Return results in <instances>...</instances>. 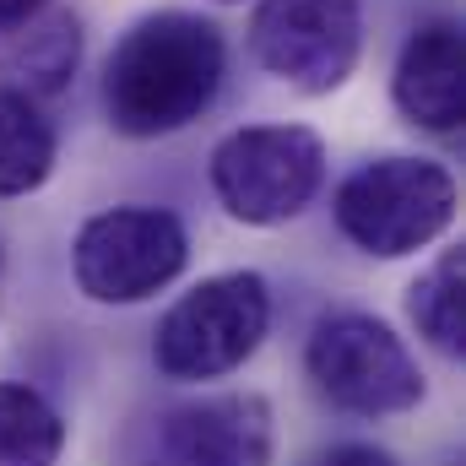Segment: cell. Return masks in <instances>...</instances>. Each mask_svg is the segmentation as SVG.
Returning a JSON list of instances; mask_svg holds the SVG:
<instances>
[{
  "instance_id": "cell-1",
  "label": "cell",
  "mask_w": 466,
  "mask_h": 466,
  "mask_svg": "<svg viewBox=\"0 0 466 466\" xmlns=\"http://www.w3.org/2000/svg\"><path fill=\"white\" fill-rule=\"evenodd\" d=\"M228 71L223 33L190 11L141 16L104 66V109L125 136H168L212 109Z\"/></svg>"
},
{
  "instance_id": "cell-2",
  "label": "cell",
  "mask_w": 466,
  "mask_h": 466,
  "mask_svg": "<svg viewBox=\"0 0 466 466\" xmlns=\"http://www.w3.org/2000/svg\"><path fill=\"white\" fill-rule=\"evenodd\" d=\"M456 223V179L434 157H380L363 163L337 190V228L363 255L396 260Z\"/></svg>"
},
{
  "instance_id": "cell-3",
  "label": "cell",
  "mask_w": 466,
  "mask_h": 466,
  "mask_svg": "<svg viewBox=\"0 0 466 466\" xmlns=\"http://www.w3.org/2000/svg\"><path fill=\"white\" fill-rule=\"evenodd\" d=\"M326 185V141L309 125H244L212 152V190L249 228L299 218Z\"/></svg>"
},
{
  "instance_id": "cell-4",
  "label": "cell",
  "mask_w": 466,
  "mask_h": 466,
  "mask_svg": "<svg viewBox=\"0 0 466 466\" xmlns=\"http://www.w3.org/2000/svg\"><path fill=\"white\" fill-rule=\"evenodd\" d=\"M271 326V293L255 271H223L196 282L157 326V369L168 380H218L260 348Z\"/></svg>"
},
{
  "instance_id": "cell-5",
  "label": "cell",
  "mask_w": 466,
  "mask_h": 466,
  "mask_svg": "<svg viewBox=\"0 0 466 466\" xmlns=\"http://www.w3.org/2000/svg\"><path fill=\"white\" fill-rule=\"evenodd\" d=\"M190 260V233L163 207H115L87 218L71 249L76 288L98 304H141Z\"/></svg>"
},
{
  "instance_id": "cell-6",
  "label": "cell",
  "mask_w": 466,
  "mask_h": 466,
  "mask_svg": "<svg viewBox=\"0 0 466 466\" xmlns=\"http://www.w3.org/2000/svg\"><path fill=\"white\" fill-rule=\"evenodd\" d=\"M304 363H309V380L320 385V396L352 418H390V412L418 407V396H423V374H418L412 352L374 315L320 320L304 348Z\"/></svg>"
},
{
  "instance_id": "cell-7",
  "label": "cell",
  "mask_w": 466,
  "mask_h": 466,
  "mask_svg": "<svg viewBox=\"0 0 466 466\" xmlns=\"http://www.w3.org/2000/svg\"><path fill=\"white\" fill-rule=\"evenodd\" d=\"M363 16L358 0H260L249 22V55L260 71L299 93H337L358 66Z\"/></svg>"
},
{
  "instance_id": "cell-8",
  "label": "cell",
  "mask_w": 466,
  "mask_h": 466,
  "mask_svg": "<svg viewBox=\"0 0 466 466\" xmlns=\"http://www.w3.org/2000/svg\"><path fill=\"white\" fill-rule=\"evenodd\" d=\"M152 466H271V407L260 396H212L157 429Z\"/></svg>"
},
{
  "instance_id": "cell-9",
  "label": "cell",
  "mask_w": 466,
  "mask_h": 466,
  "mask_svg": "<svg viewBox=\"0 0 466 466\" xmlns=\"http://www.w3.org/2000/svg\"><path fill=\"white\" fill-rule=\"evenodd\" d=\"M390 98L412 125L434 136H451L461 125V27L456 22H429L401 44Z\"/></svg>"
},
{
  "instance_id": "cell-10",
  "label": "cell",
  "mask_w": 466,
  "mask_h": 466,
  "mask_svg": "<svg viewBox=\"0 0 466 466\" xmlns=\"http://www.w3.org/2000/svg\"><path fill=\"white\" fill-rule=\"evenodd\" d=\"M16 44H11V55H5V66H0V87H11V93H27L33 104L38 98H49V93H60L71 76H76V60H82V22L66 11V5H44L33 22H22L16 33H11Z\"/></svg>"
},
{
  "instance_id": "cell-11",
  "label": "cell",
  "mask_w": 466,
  "mask_h": 466,
  "mask_svg": "<svg viewBox=\"0 0 466 466\" xmlns=\"http://www.w3.org/2000/svg\"><path fill=\"white\" fill-rule=\"evenodd\" d=\"M55 125L27 93L0 87V196H27L55 174Z\"/></svg>"
},
{
  "instance_id": "cell-12",
  "label": "cell",
  "mask_w": 466,
  "mask_h": 466,
  "mask_svg": "<svg viewBox=\"0 0 466 466\" xmlns=\"http://www.w3.org/2000/svg\"><path fill=\"white\" fill-rule=\"evenodd\" d=\"M60 451H66L60 412L27 385H0V466H55Z\"/></svg>"
},
{
  "instance_id": "cell-13",
  "label": "cell",
  "mask_w": 466,
  "mask_h": 466,
  "mask_svg": "<svg viewBox=\"0 0 466 466\" xmlns=\"http://www.w3.org/2000/svg\"><path fill=\"white\" fill-rule=\"evenodd\" d=\"M461 277H466V260L461 249H445L418 282H412V299H407V315L412 326L434 342L440 352H461Z\"/></svg>"
},
{
  "instance_id": "cell-14",
  "label": "cell",
  "mask_w": 466,
  "mask_h": 466,
  "mask_svg": "<svg viewBox=\"0 0 466 466\" xmlns=\"http://www.w3.org/2000/svg\"><path fill=\"white\" fill-rule=\"evenodd\" d=\"M315 466H396L385 451H374V445H337V451H326Z\"/></svg>"
},
{
  "instance_id": "cell-15",
  "label": "cell",
  "mask_w": 466,
  "mask_h": 466,
  "mask_svg": "<svg viewBox=\"0 0 466 466\" xmlns=\"http://www.w3.org/2000/svg\"><path fill=\"white\" fill-rule=\"evenodd\" d=\"M44 5H55V0H0V38H5V33H16L22 22H33Z\"/></svg>"
}]
</instances>
